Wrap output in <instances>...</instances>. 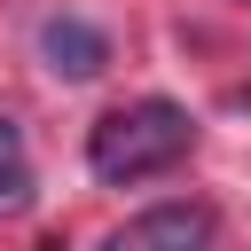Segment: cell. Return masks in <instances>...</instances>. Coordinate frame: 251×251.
<instances>
[{
  "instance_id": "obj_2",
  "label": "cell",
  "mask_w": 251,
  "mask_h": 251,
  "mask_svg": "<svg viewBox=\"0 0 251 251\" xmlns=\"http://www.w3.org/2000/svg\"><path fill=\"white\" fill-rule=\"evenodd\" d=\"M39 63H47L55 78L86 86V78L110 71V39H102L86 16H47V24H39Z\"/></svg>"
},
{
  "instance_id": "obj_3",
  "label": "cell",
  "mask_w": 251,
  "mask_h": 251,
  "mask_svg": "<svg viewBox=\"0 0 251 251\" xmlns=\"http://www.w3.org/2000/svg\"><path fill=\"white\" fill-rule=\"evenodd\" d=\"M212 212L204 204H157V212H141V220H126L118 235H110V251H196V243H212Z\"/></svg>"
},
{
  "instance_id": "obj_4",
  "label": "cell",
  "mask_w": 251,
  "mask_h": 251,
  "mask_svg": "<svg viewBox=\"0 0 251 251\" xmlns=\"http://www.w3.org/2000/svg\"><path fill=\"white\" fill-rule=\"evenodd\" d=\"M31 196H39V180H31V157H24V133H16V118H0V220L31 212Z\"/></svg>"
},
{
  "instance_id": "obj_1",
  "label": "cell",
  "mask_w": 251,
  "mask_h": 251,
  "mask_svg": "<svg viewBox=\"0 0 251 251\" xmlns=\"http://www.w3.org/2000/svg\"><path fill=\"white\" fill-rule=\"evenodd\" d=\"M188 141H196V118H188L180 102L149 94V102H126V110H110V118L86 133V165H94V180H110V188H133V180H157V173H173V165L188 157Z\"/></svg>"
}]
</instances>
